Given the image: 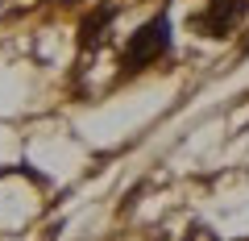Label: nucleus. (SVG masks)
Here are the masks:
<instances>
[{"label": "nucleus", "instance_id": "obj_4", "mask_svg": "<svg viewBox=\"0 0 249 241\" xmlns=\"http://www.w3.org/2000/svg\"><path fill=\"white\" fill-rule=\"evenodd\" d=\"M191 241H212V237H208V229H191Z\"/></svg>", "mask_w": 249, "mask_h": 241}, {"label": "nucleus", "instance_id": "obj_1", "mask_svg": "<svg viewBox=\"0 0 249 241\" xmlns=\"http://www.w3.org/2000/svg\"><path fill=\"white\" fill-rule=\"evenodd\" d=\"M166 46H170V21L158 17V21L142 25L133 37H129V46H124V67H129V71H137V67L162 58V54H166Z\"/></svg>", "mask_w": 249, "mask_h": 241}, {"label": "nucleus", "instance_id": "obj_3", "mask_svg": "<svg viewBox=\"0 0 249 241\" xmlns=\"http://www.w3.org/2000/svg\"><path fill=\"white\" fill-rule=\"evenodd\" d=\"M108 17H112V13H96V17H91L88 25H83V46H96L100 37H104V34H100V29L108 25Z\"/></svg>", "mask_w": 249, "mask_h": 241}, {"label": "nucleus", "instance_id": "obj_2", "mask_svg": "<svg viewBox=\"0 0 249 241\" xmlns=\"http://www.w3.org/2000/svg\"><path fill=\"white\" fill-rule=\"evenodd\" d=\"M241 17H245V0H212L204 9V17H196V25L212 37H224V34H232V25Z\"/></svg>", "mask_w": 249, "mask_h": 241}]
</instances>
